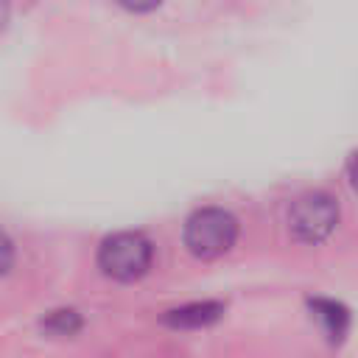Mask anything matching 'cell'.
<instances>
[{"instance_id":"1","label":"cell","mask_w":358,"mask_h":358,"mask_svg":"<svg viewBox=\"0 0 358 358\" xmlns=\"http://www.w3.org/2000/svg\"><path fill=\"white\" fill-rule=\"evenodd\" d=\"M154 246L140 232H115L98 249V266L106 277L131 282L151 268Z\"/></svg>"},{"instance_id":"2","label":"cell","mask_w":358,"mask_h":358,"mask_svg":"<svg viewBox=\"0 0 358 358\" xmlns=\"http://www.w3.org/2000/svg\"><path fill=\"white\" fill-rule=\"evenodd\" d=\"M235 238H238V221L232 213L221 207H201L185 224V246L201 260H213L229 252Z\"/></svg>"},{"instance_id":"3","label":"cell","mask_w":358,"mask_h":358,"mask_svg":"<svg viewBox=\"0 0 358 358\" xmlns=\"http://www.w3.org/2000/svg\"><path fill=\"white\" fill-rule=\"evenodd\" d=\"M338 224V204L327 193H305L288 210V229L302 243L324 241Z\"/></svg>"},{"instance_id":"4","label":"cell","mask_w":358,"mask_h":358,"mask_svg":"<svg viewBox=\"0 0 358 358\" xmlns=\"http://www.w3.org/2000/svg\"><path fill=\"white\" fill-rule=\"evenodd\" d=\"M224 313V305L221 302H187L182 308H173L165 313V324L171 327H207L213 324L218 316Z\"/></svg>"},{"instance_id":"5","label":"cell","mask_w":358,"mask_h":358,"mask_svg":"<svg viewBox=\"0 0 358 358\" xmlns=\"http://www.w3.org/2000/svg\"><path fill=\"white\" fill-rule=\"evenodd\" d=\"M310 310H313V316L319 319V324L324 327V333L330 338H341L347 333L350 313H347L344 305H338L333 299H310Z\"/></svg>"},{"instance_id":"6","label":"cell","mask_w":358,"mask_h":358,"mask_svg":"<svg viewBox=\"0 0 358 358\" xmlns=\"http://www.w3.org/2000/svg\"><path fill=\"white\" fill-rule=\"evenodd\" d=\"M42 330L50 333V336H73L81 330V316L70 308H62V310H50L45 319H42Z\"/></svg>"},{"instance_id":"7","label":"cell","mask_w":358,"mask_h":358,"mask_svg":"<svg viewBox=\"0 0 358 358\" xmlns=\"http://www.w3.org/2000/svg\"><path fill=\"white\" fill-rule=\"evenodd\" d=\"M11 260H14V246H11L8 235L0 229V274H6L11 268Z\"/></svg>"},{"instance_id":"8","label":"cell","mask_w":358,"mask_h":358,"mask_svg":"<svg viewBox=\"0 0 358 358\" xmlns=\"http://www.w3.org/2000/svg\"><path fill=\"white\" fill-rule=\"evenodd\" d=\"M123 8H129V11H151L154 6H159L162 0H117Z\"/></svg>"},{"instance_id":"9","label":"cell","mask_w":358,"mask_h":358,"mask_svg":"<svg viewBox=\"0 0 358 358\" xmlns=\"http://www.w3.org/2000/svg\"><path fill=\"white\" fill-rule=\"evenodd\" d=\"M350 182H352V187L358 190V151H355L352 159H350Z\"/></svg>"},{"instance_id":"10","label":"cell","mask_w":358,"mask_h":358,"mask_svg":"<svg viewBox=\"0 0 358 358\" xmlns=\"http://www.w3.org/2000/svg\"><path fill=\"white\" fill-rule=\"evenodd\" d=\"M6 20H8V3H6V0H0V31H3Z\"/></svg>"}]
</instances>
